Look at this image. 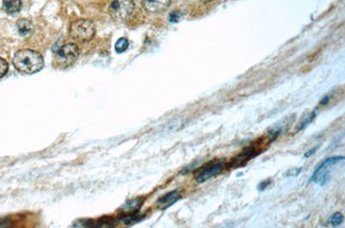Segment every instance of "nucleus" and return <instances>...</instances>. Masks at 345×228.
Here are the masks:
<instances>
[{
	"mask_svg": "<svg viewBox=\"0 0 345 228\" xmlns=\"http://www.w3.org/2000/svg\"><path fill=\"white\" fill-rule=\"evenodd\" d=\"M256 149L254 147L253 145H250L247 148L245 149L244 151H242L241 154H239L237 157L235 158V160L231 163V166L236 168L240 166H244L249 160H251L252 158L256 156Z\"/></svg>",
	"mask_w": 345,
	"mask_h": 228,
	"instance_id": "6e6552de",
	"label": "nucleus"
},
{
	"mask_svg": "<svg viewBox=\"0 0 345 228\" xmlns=\"http://www.w3.org/2000/svg\"><path fill=\"white\" fill-rule=\"evenodd\" d=\"M344 160L343 156H336V157L328 158L324 160L314 171L313 177H310L309 182H316L319 185L324 186L330 180L331 172L328 171V168L336 165L337 163Z\"/></svg>",
	"mask_w": 345,
	"mask_h": 228,
	"instance_id": "7ed1b4c3",
	"label": "nucleus"
},
{
	"mask_svg": "<svg viewBox=\"0 0 345 228\" xmlns=\"http://www.w3.org/2000/svg\"><path fill=\"white\" fill-rule=\"evenodd\" d=\"M13 65L18 71L32 74L43 69L44 60L38 52L30 49H23L15 54Z\"/></svg>",
	"mask_w": 345,
	"mask_h": 228,
	"instance_id": "f257e3e1",
	"label": "nucleus"
},
{
	"mask_svg": "<svg viewBox=\"0 0 345 228\" xmlns=\"http://www.w3.org/2000/svg\"><path fill=\"white\" fill-rule=\"evenodd\" d=\"M342 223H343V215L340 212L332 214L328 220V224L333 227L339 226L342 225Z\"/></svg>",
	"mask_w": 345,
	"mask_h": 228,
	"instance_id": "f8f14e48",
	"label": "nucleus"
},
{
	"mask_svg": "<svg viewBox=\"0 0 345 228\" xmlns=\"http://www.w3.org/2000/svg\"><path fill=\"white\" fill-rule=\"evenodd\" d=\"M202 1H203V2H205V3H206V2H211V1H213V0H202Z\"/></svg>",
	"mask_w": 345,
	"mask_h": 228,
	"instance_id": "aec40b11",
	"label": "nucleus"
},
{
	"mask_svg": "<svg viewBox=\"0 0 345 228\" xmlns=\"http://www.w3.org/2000/svg\"><path fill=\"white\" fill-rule=\"evenodd\" d=\"M22 8L21 0H4L3 9L9 14H13L20 11Z\"/></svg>",
	"mask_w": 345,
	"mask_h": 228,
	"instance_id": "9b49d317",
	"label": "nucleus"
},
{
	"mask_svg": "<svg viewBox=\"0 0 345 228\" xmlns=\"http://www.w3.org/2000/svg\"><path fill=\"white\" fill-rule=\"evenodd\" d=\"M315 117H316V110H314L313 113H310L307 117H305V119L302 121L301 123H299V125L300 126H299V130H302V129H305V128L314 121Z\"/></svg>",
	"mask_w": 345,
	"mask_h": 228,
	"instance_id": "4468645a",
	"label": "nucleus"
},
{
	"mask_svg": "<svg viewBox=\"0 0 345 228\" xmlns=\"http://www.w3.org/2000/svg\"><path fill=\"white\" fill-rule=\"evenodd\" d=\"M8 71V64L6 60L0 57V79L3 78Z\"/></svg>",
	"mask_w": 345,
	"mask_h": 228,
	"instance_id": "2eb2a0df",
	"label": "nucleus"
},
{
	"mask_svg": "<svg viewBox=\"0 0 345 228\" xmlns=\"http://www.w3.org/2000/svg\"><path fill=\"white\" fill-rule=\"evenodd\" d=\"M135 10V5L131 0H114L110 6L111 17L116 21H125Z\"/></svg>",
	"mask_w": 345,
	"mask_h": 228,
	"instance_id": "39448f33",
	"label": "nucleus"
},
{
	"mask_svg": "<svg viewBox=\"0 0 345 228\" xmlns=\"http://www.w3.org/2000/svg\"><path fill=\"white\" fill-rule=\"evenodd\" d=\"M171 0H144V6L147 12L158 13L168 8Z\"/></svg>",
	"mask_w": 345,
	"mask_h": 228,
	"instance_id": "0eeeda50",
	"label": "nucleus"
},
{
	"mask_svg": "<svg viewBox=\"0 0 345 228\" xmlns=\"http://www.w3.org/2000/svg\"><path fill=\"white\" fill-rule=\"evenodd\" d=\"M269 184H270V180H266L264 182H261L258 185L259 191H264L265 188H267V186H269Z\"/></svg>",
	"mask_w": 345,
	"mask_h": 228,
	"instance_id": "f3484780",
	"label": "nucleus"
},
{
	"mask_svg": "<svg viewBox=\"0 0 345 228\" xmlns=\"http://www.w3.org/2000/svg\"><path fill=\"white\" fill-rule=\"evenodd\" d=\"M317 149H318V147H314V149H312L310 151H308L307 153L305 154V158H309L312 155H314V154H315V151H317Z\"/></svg>",
	"mask_w": 345,
	"mask_h": 228,
	"instance_id": "a211bd4d",
	"label": "nucleus"
},
{
	"mask_svg": "<svg viewBox=\"0 0 345 228\" xmlns=\"http://www.w3.org/2000/svg\"><path fill=\"white\" fill-rule=\"evenodd\" d=\"M17 30L19 32V34L23 37H27L29 36L32 34L33 31V25L32 23L27 19L22 18L17 22Z\"/></svg>",
	"mask_w": 345,
	"mask_h": 228,
	"instance_id": "9d476101",
	"label": "nucleus"
},
{
	"mask_svg": "<svg viewBox=\"0 0 345 228\" xmlns=\"http://www.w3.org/2000/svg\"><path fill=\"white\" fill-rule=\"evenodd\" d=\"M181 13L179 11H174L169 15V21L171 23H178L181 19Z\"/></svg>",
	"mask_w": 345,
	"mask_h": 228,
	"instance_id": "dca6fc26",
	"label": "nucleus"
},
{
	"mask_svg": "<svg viewBox=\"0 0 345 228\" xmlns=\"http://www.w3.org/2000/svg\"><path fill=\"white\" fill-rule=\"evenodd\" d=\"M95 34V26L92 21L79 19L71 24L70 35L74 40L86 43L92 40Z\"/></svg>",
	"mask_w": 345,
	"mask_h": 228,
	"instance_id": "f03ea898",
	"label": "nucleus"
},
{
	"mask_svg": "<svg viewBox=\"0 0 345 228\" xmlns=\"http://www.w3.org/2000/svg\"><path fill=\"white\" fill-rule=\"evenodd\" d=\"M224 162L221 160H217L215 162L208 164V166H204L200 173L196 177L195 181L198 183H203L212 177H217L221 174L224 170Z\"/></svg>",
	"mask_w": 345,
	"mask_h": 228,
	"instance_id": "423d86ee",
	"label": "nucleus"
},
{
	"mask_svg": "<svg viewBox=\"0 0 345 228\" xmlns=\"http://www.w3.org/2000/svg\"><path fill=\"white\" fill-rule=\"evenodd\" d=\"M80 54V49L74 43L62 46L55 54V63L59 67H68L75 62Z\"/></svg>",
	"mask_w": 345,
	"mask_h": 228,
	"instance_id": "20e7f679",
	"label": "nucleus"
},
{
	"mask_svg": "<svg viewBox=\"0 0 345 228\" xmlns=\"http://www.w3.org/2000/svg\"><path fill=\"white\" fill-rule=\"evenodd\" d=\"M180 199H181L180 191H174L164 195L163 197L159 199L158 203L161 208H169L170 206H172V204H175Z\"/></svg>",
	"mask_w": 345,
	"mask_h": 228,
	"instance_id": "1a4fd4ad",
	"label": "nucleus"
},
{
	"mask_svg": "<svg viewBox=\"0 0 345 228\" xmlns=\"http://www.w3.org/2000/svg\"><path fill=\"white\" fill-rule=\"evenodd\" d=\"M328 102H329V97H328L327 96H326V97H324V98H323L322 101L320 102V104H322V105L323 104H326V103H327Z\"/></svg>",
	"mask_w": 345,
	"mask_h": 228,
	"instance_id": "6ab92c4d",
	"label": "nucleus"
},
{
	"mask_svg": "<svg viewBox=\"0 0 345 228\" xmlns=\"http://www.w3.org/2000/svg\"><path fill=\"white\" fill-rule=\"evenodd\" d=\"M129 47V42L127 41L125 38H120L119 40L116 43L115 49L118 53H123Z\"/></svg>",
	"mask_w": 345,
	"mask_h": 228,
	"instance_id": "ddd939ff",
	"label": "nucleus"
}]
</instances>
